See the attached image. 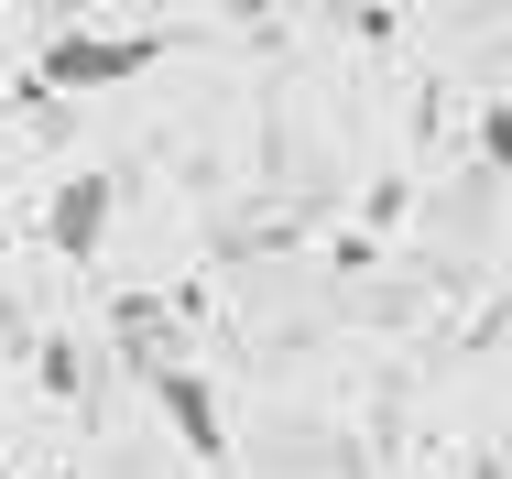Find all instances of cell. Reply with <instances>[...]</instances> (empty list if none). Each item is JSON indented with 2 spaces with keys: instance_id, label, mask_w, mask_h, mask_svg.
<instances>
[{
  "instance_id": "cell-1",
  "label": "cell",
  "mask_w": 512,
  "mask_h": 479,
  "mask_svg": "<svg viewBox=\"0 0 512 479\" xmlns=\"http://www.w3.org/2000/svg\"><path fill=\"white\" fill-rule=\"evenodd\" d=\"M153 55H164V44H153V33H55V44H44V88H120V77H142V66H153Z\"/></svg>"
},
{
  "instance_id": "cell-2",
  "label": "cell",
  "mask_w": 512,
  "mask_h": 479,
  "mask_svg": "<svg viewBox=\"0 0 512 479\" xmlns=\"http://www.w3.org/2000/svg\"><path fill=\"white\" fill-rule=\"evenodd\" d=\"M109 218H120V186H109V175H66V186H55V207H44V240H55L66 262H99Z\"/></svg>"
},
{
  "instance_id": "cell-5",
  "label": "cell",
  "mask_w": 512,
  "mask_h": 479,
  "mask_svg": "<svg viewBox=\"0 0 512 479\" xmlns=\"http://www.w3.org/2000/svg\"><path fill=\"white\" fill-rule=\"evenodd\" d=\"M273 11H284V0H229V22H273Z\"/></svg>"
},
{
  "instance_id": "cell-4",
  "label": "cell",
  "mask_w": 512,
  "mask_h": 479,
  "mask_svg": "<svg viewBox=\"0 0 512 479\" xmlns=\"http://www.w3.org/2000/svg\"><path fill=\"white\" fill-rule=\"evenodd\" d=\"M480 164H502V175H512V109H491V120H480Z\"/></svg>"
},
{
  "instance_id": "cell-3",
  "label": "cell",
  "mask_w": 512,
  "mask_h": 479,
  "mask_svg": "<svg viewBox=\"0 0 512 479\" xmlns=\"http://www.w3.org/2000/svg\"><path fill=\"white\" fill-rule=\"evenodd\" d=\"M153 403L175 414V436H186L197 458H229V425H218V392H207L197 371H175V360H164V371H153Z\"/></svg>"
},
{
  "instance_id": "cell-6",
  "label": "cell",
  "mask_w": 512,
  "mask_h": 479,
  "mask_svg": "<svg viewBox=\"0 0 512 479\" xmlns=\"http://www.w3.org/2000/svg\"><path fill=\"white\" fill-rule=\"evenodd\" d=\"M0 479H11V469H0Z\"/></svg>"
}]
</instances>
